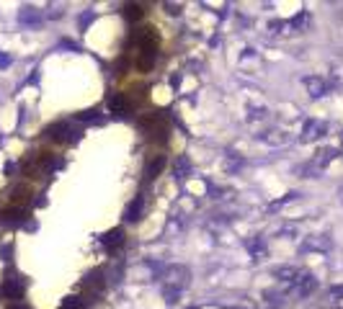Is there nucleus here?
<instances>
[{
    "label": "nucleus",
    "instance_id": "3",
    "mask_svg": "<svg viewBox=\"0 0 343 309\" xmlns=\"http://www.w3.org/2000/svg\"><path fill=\"white\" fill-rule=\"evenodd\" d=\"M160 281H163V286H176V289H183V286L188 283V268H183V266H168L160 273Z\"/></svg>",
    "mask_w": 343,
    "mask_h": 309
},
{
    "label": "nucleus",
    "instance_id": "36",
    "mask_svg": "<svg viewBox=\"0 0 343 309\" xmlns=\"http://www.w3.org/2000/svg\"><path fill=\"white\" fill-rule=\"evenodd\" d=\"M340 139H343V134H340Z\"/></svg>",
    "mask_w": 343,
    "mask_h": 309
},
{
    "label": "nucleus",
    "instance_id": "13",
    "mask_svg": "<svg viewBox=\"0 0 343 309\" xmlns=\"http://www.w3.org/2000/svg\"><path fill=\"white\" fill-rule=\"evenodd\" d=\"M258 139H261V142H266V144H273V147L289 144V134H287V131H276V129L263 131V134H258Z\"/></svg>",
    "mask_w": 343,
    "mask_h": 309
},
{
    "label": "nucleus",
    "instance_id": "26",
    "mask_svg": "<svg viewBox=\"0 0 343 309\" xmlns=\"http://www.w3.org/2000/svg\"><path fill=\"white\" fill-rule=\"evenodd\" d=\"M263 296H266V301H268L271 306H279V304L284 301V294H279V291H273V289H266Z\"/></svg>",
    "mask_w": 343,
    "mask_h": 309
},
{
    "label": "nucleus",
    "instance_id": "11",
    "mask_svg": "<svg viewBox=\"0 0 343 309\" xmlns=\"http://www.w3.org/2000/svg\"><path fill=\"white\" fill-rule=\"evenodd\" d=\"M121 242H124V229H121V227H114V229H109V232L101 237V245L109 250V253H111L114 248H119Z\"/></svg>",
    "mask_w": 343,
    "mask_h": 309
},
{
    "label": "nucleus",
    "instance_id": "23",
    "mask_svg": "<svg viewBox=\"0 0 343 309\" xmlns=\"http://www.w3.org/2000/svg\"><path fill=\"white\" fill-rule=\"evenodd\" d=\"M163 296H165V301L173 306V304H178V299H181V289H176V286H163Z\"/></svg>",
    "mask_w": 343,
    "mask_h": 309
},
{
    "label": "nucleus",
    "instance_id": "17",
    "mask_svg": "<svg viewBox=\"0 0 343 309\" xmlns=\"http://www.w3.org/2000/svg\"><path fill=\"white\" fill-rule=\"evenodd\" d=\"M271 273H273V276H276L279 281H284V283L289 286V283H294V281H297V276L302 273V268H292V266H282V268H273Z\"/></svg>",
    "mask_w": 343,
    "mask_h": 309
},
{
    "label": "nucleus",
    "instance_id": "31",
    "mask_svg": "<svg viewBox=\"0 0 343 309\" xmlns=\"http://www.w3.org/2000/svg\"><path fill=\"white\" fill-rule=\"evenodd\" d=\"M3 173H6V175H13V173H16V163H6Z\"/></svg>",
    "mask_w": 343,
    "mask_h": 309
},
{
    "label": "nucleus",
    "instance_id": "12",
    "mask_svg": "<svg viewBox=\"0 0 343 309\" xmlns=\"http://www.w3.org/2000/svg\"><path fill=\"white\" fill-rule=\"evenodd\" d=\"M41 11H36V8H31V6H26V8H21V13H18V21L24 26H39L41 24Z\"/></svg>",
    "mask_w": 343,
    "mask_h": 309
},
{
    "label": "nucleus",
    "instance_id": "4",
    "mask_svg": "<svg viewBox=\"0 0 343 309\" xmlns=\"http://www.w3.org/2000/svg\"><path fill=\"white\" fill-rule=\"evenodd\" d=\"M328 131V124L325 121H320V119H307L305 121V126H302V142H315V139H320Z\"/></svg>",
    "mask_w": 343,
    "mask_h": 309
},
{
    "label": "nucleus",
    "instance_id": "18",
    "mask_svg": "<svg viewBox=\"0 0 343 309\" xmlns=\"http://www.w3.org/2000/svg\"><path fill=\"white\" fill-rule=\"evenodd\" d=\"M142 16H145V6H142V3H129V6L124 8V18L129 21V24H134V21H140Z\"/></svg>",
    "mask_w": 343,
    "mask_h": 309
},
{
    "label": "nucleus",
    "instance_id": "24",
    "mask_svg": "<svg viewBox=\"0 0 343 309\" xmlns=\"http://www.w3.org/2000/svg\"><path fill=\"white\" fill-rule=\"evenodd\" d=\"M83 283H85V286H96V289H103V271H93V273H88Z\"/></svg>",
    "mask_w": 343,
    "mask_h": 309
},
{
    "label": "nucleus",
    "instance_id": "14",
    "mask_svg": "<svg viewBox=\"0 0 343 309\" xmlns=\"http://www.w3.org/2000/svg\"><path fill=\"white\" fill-rule=\"evenodd\" d=\"M106 103H109V108L114 114H129V101H126V96H121V93H111L109 98H106Z\"/></svg>",
    "mask_w": 343,
    "mask_h": 309
},
{
    "label": "nucleus",
    "instance_id": "2",
    "mask_svg": "<svg viewBox=\"0 0 343 309\" xmlns=\"http://www.w3.org/2000/svg\"><path fill=\"white\" fill-rule=\"evenodd\" d=\"M47 137L54 139V142H78V139H80V131H78V129H70L67 121H57V124L47 126Z\"/></svg>",
    "mask_w": 343,
    "mask_h": 309
},
{
    "label": "nucleus",
    "instance_id": "7",
    "mask_svg": "<svg viewBox=\"0 0 343 309\" xmlns=\"http://www.w3.org/2000/svg\"><path fill=\"white\" fill-rule=\"evenodd\" d=\"M158 47H142L140 52H137V70H142V72H147V70H153V64H155V52Z\"/></svg>",
    "mask_w": 343,
    "mask_h": 309
},
{
    "label": "nucleus",
    "instance_id": "25",
    "mask_svg": "<svg viewBox=\"0 0 343 309\" xmlns=\"http://www.w3.org/2000/svg\"><path fill=\"white\" fill-rule=\"evenodd\" d=\"M59 309H85V301H83L80 296H67L65 301H62Z\"/></svg>",
    "mask_w": 343,
    "mask_h": 309
},
{
    "label": "nucleus",
    "instance_id": "20",
    "mask_svg": "<svg viewBox=\"0 0 343 309\" xmlns=\"http://www.w3.org/2000/svg\"><path fill=\"white\" fill-rule=\"evenodd\" d=\"M163 168H165V158H163V154H158L155 160H150V165H147L145 175H147V178H155V175H158Z\"/></svg>",
    "mask_w": 343,
    "mask_h": 309
},
{
    "label": "nucleus",
    "instance_id": "15",
    "mask_svg": "<svg viewBox=\"0 0 343 309\" xmlns=\"http://www.w3.org/2000/svg\"><path fill=\"white\" fill-rule=\"evenodd\" d=\"M245 248H248V253L258 260L261 255H266V240L261 237V235H253L250 240H245Z\"/></svg>",
    "mask_w": 343,
    "mask_h": 309
},
{
    "label": "nucleus",
    "instance_id": "9",
    "mask_svg": "<svg viewBox=\"0 0 343 309\" xmlns=\"http://www.w3.org/2000/svg\"><path fill=\"white\" fill-rule=\"evenodd\" d=\"M142 209H145V196L132 198V201L126 204V209H124V222H137V219L142 216Z\"/></svg>",
    "mask_w": 343,
    "mask_h": 309
},
{
    "label": "nucleus",
    "instance_id": "6",
    "mask_svg": "<svg viewBox=\"0 0 343 309\" xmlns=\"http://www.w3.org/2000/svg\"><path fill=\"white\" fill-rule=\"evenodd\" d=\"M305 88H307V93H310V98H323L325 93H328V83L323 80V78H317V75H310V78H305Z\"/></svg>",
    "mask_w": 343,
    "mask_h": 309
},
{
    "label": "nucleus",
    "instance_id": "33",
    "mask_svg": "<svg viewBox=\"0 0 343 309\" xmlns=\"http://www.w3.org/2000/svg\"><path fill=\"white\" fill-rule=\"evenodd\" d=\"M165 8H168V13H173V16H176V13H178V11H181V8H176V6H170V3H168V6H165Z\"/></svg>",
    "mask_w": 343,
    "mask_h": 309
},
{
    "label": "nucleus",
    "instance_id": "1",
    "mask_svg": "<svg viewBox=\"0 0 343 309\" xmlns=\"http://www.w3.org/2000/svg\"><path fill=\"white\" fill-rule=\"evenodd\" d=\"M287 289H289V294H294V296H299V299H305V296H310V294L317 289V281H315V276H312L310 271H302V273L297 276V281L289 283Z\"/></svg>",
    "mask_w": 343,
    "mask_h": 309
},
{
    "label": "nucleus",
    "instance_id": "19",
    "mask_svg": "<svg viewBox=\"0 0 343 309\" xmlns=\"http://www.w3.org/2000/svg\"><path fill=\"white\" fill-rule=\"evenodd\" d=\"M307 24H310V13H297L292 21H287V29H292V31H302Z\"/></svg>",
    "mask_w": 343,
    "mask_h": 309
},
{
    "label": "nucleus",
    "instance_id": "32",
    "mask_svg": "<svg viewBox=\"0 0 343 309\" xmlns=\"http://www.w3.org/2000/svg\"><path fill=\"white\" fill-rule=\"evenodd\" d=\"M170 85L178 88V85H181V75H173V78H170Z\"/></svg>",
    "mask_w": 343,
    "mask_h": 309
},
{
    "label": "nucleus",
    "instance_id": "34",
    "mask_svg": "<svg viewBox=\"0 0 343 309\" xmlns=\"http://www.w3.org/2000/svg\"><path fill=\"white\" fill-rule=\"evenodd\" d=\"M8 309H29V306H21V304H11Z\"/></svg>",
    "mask_w": 343,
    "mask_h": 309
},
{
    "label": "nucleus",
    "instance_id": "21",
    "mask_svg": "<svg viewBox=\"0 0 343 309\" xmlns=\"http://www.w3.org/2000/svg\"><path fill=\"white\" fill-rule=\"evenodd\" d=\"M75 119H78V121H83V124H91V121H101V111H98V108H85V111L75 114Z\"/></svg>",
    "mask_w": 343,
    "mask_h": 309
},
{
    "label": "nucleus",
    "instance_id": "10",
    "mask_svg": "<svg viewBox=\"0 0 343 309\" xmlns=\"http://www.w3.org/2000/svg\"><path fill=\"white\" fill-rule=\"evenodd\" d=\"M302 250H305V253H310V250H320V253L330 250V237H328V235H312V237L305 240Z\"/></svg>",
    "mask_w": 343,
    "mask_h": 309
},
{
    "label": "nucleus",
    "instance_id": "5",
    "mask_svg": "<svg viewBox=\"0 0 343 309\" xmlns=\"http://www.w3.org/2000/svg\"><path fill=\"white\" fill-rule=\"evenodd\" d=\"M26 219H29V211L18 209V206L0 211V224H6V227H21V224H26Z\"/></svg>",
    "mask_w": 343,
    "mask_h": 309
},
{
    "label": "nucleus",
    "instance_id": "29",
    "mask_svg": "<svg viewBox=\"0 0 343 309\" xmlns=\"http://www.w3.org/2000/svg\"><path fill=\"white\" fill-rule=\"evenodd\" d=\"M248 111H250V116H248L250 121H258V119H263V116H266V108H263V106H261V108H258V106H250Z\"/></svg>",
    "mask_w": 343,
    "mask_h": 309
},
{
    "label": "nucleus",
    "instance_id": "22",
    "mask_svg": "<svg viewBox=\"0 0 343 309\" xmlns=\"http://www.w3.org/2000/svg\"><path fill=\"white\" fill-rule=\"evenodd\" d=\"M188 173H191V163H188V158H178V163H176V178L178 181H186L188 178Z\"/></svg>",
    "mask_w": 343,
    "mask_h": 309
},
{
    "label": "nucleus",
    "instance_id": "16",
    "mask_svg": "<svg viewBox=\"0 0 343 309\" xmlns=\"http://www.w3.org/2000/svg\"><path fill=\"white\" fill-rule=\"evenodd\" d=\"M335 158H338V149H333V147H325V149H320V152H317V158L312 160V168L320 173V170H323V168H325L330 160H335Z\"/></svg>",
    "mask_w": 343,
    "mask_h": 309
},
{
    "label": "nucleus",
    "instance_id": "35",
    "mask_svg": "<svg viewBox=\"0 0 343 309\" xmlns=\"http://www.w3.org/2000/svg\"><path fill=\"white\" fill-rule=\"evenodd\" d=\"M227 309H240V306H227Z\"/></svg>",
    "mask_w": 343,
    "mask_h": 309
},
{
    "label": "nucleus",
    "instance_id": "30",
    "mask_svg": "<svg viewBox=\"0 0 343 309\" xmlns=\"http://www.w3.org/2000/svg\"><path fill=\"white\" fill-rule=\"evenodd\" d=\"M11 62H13V59H11V54H0V70H6Z\"/></svg>",
    "mask_w": 343,
    "mask_h": 309
},
{
    "label": "nucleus",
    "instance_id": "28",
    "mask_svg": "<svg viewBox=\"0 0 343 309\" xmlns=\"http://www.w3.org/2000/svg\"><path fill=\"white\" fill-rule=\"evenodd\" d=\"M93 18H96V11H85V13L80 16V31H85V29H88Z\"/></svg>",
    "mask_w": 343,
    "mask_h": 309
},
{
    "label": "nucleus",
    "instance_id": "8",
    "mask_svg": "<svg viewBox=\"0 0 343 309\" xmlns=\"http://www.w3.org/2000/svg\"><path fill=\"white\" fill-rule=\"evenodd\" d=\"M0 291H3V296L6 299H21V296H24V281H21V278H6V283H3V289H0Z\"/></svg>",
    "mask_w": 343,
    "mask_h": 309
},
{
    "label": "nucleus",
    "instance_id": "27",
    "mask_svg": "<svg viewBox=\"0 0 343 309\" xmlns=\"http://www.w3.org/2000/svg\"><path fill=\"white\" fill-rule=\"evenodd\" d=\"M297 196H299L297 191H292V193H287L284 198H279V201H273V204H271V209H282V206H287L289 201H294V198H297Z\"/></svg>",
    "mask_w": 343,
    "mask_h": 309
}]
</instances>
